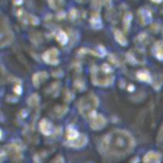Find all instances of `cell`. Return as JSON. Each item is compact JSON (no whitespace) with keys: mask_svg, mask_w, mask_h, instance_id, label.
Wrapping results in <instances>:
<instances>
[{"mask_svg":"<svg viewBox=\"0 0 163 163\" xmlns=\"http://www.w3.org/2000/svg\"><path fill=\"white\" fill-rule=\"evenodd\" d=\"M118 32H116V39H117V41L119 42V43H120L121 45H126L127 43V41L126 39H125V37L123 36V35H122L121 32H119V31H117Z\"/></svg>","mask_w":163,"mask_h":163,"instance_id":"cell-1","label":"cell"}]
</instances>
